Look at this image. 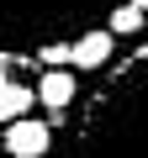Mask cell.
<instances>
[{"label": "cell", "mask_w": 148, "mask_h": 158, "mask_svg": "<svg viewBox=\"0 0 148 158\" xmlns=\"http://www.w3.org/2000/svg\"><path fill=\"white\" fill-rule=\"evenodd\" d=\"M63 158H148V42L101 69V85L74 111Z\"/></svg>", "instance_id": "6da1fadb"}, {"label": "cell", "mask_w": 148, "mask_h": 158, "mask_svg": "<svg viewBox=\"0 0 148 158\" xmlns=\"http://www.w3.org/2000/svg\"><path fill=\"white\" fill-rule=\"evenodd\" d=\"M122 0H0V58L27 63L53 42H74L90 27H106V16Z\"/></svg>", "instance_id": "7a4b0ae2"}, {"label": "cell", "mask_w": 148, "mask_h": 158, "mask_svg": "<svg viewBox=\"0 0 148 158\" xmlns=\"http://www.w3.org/2000/svg\"><path fill=\"white\" fill-rule=\"evenodd\" d=\"M53 127L48 121H32V116H21V121H11L6 127V137H0V142H6V153L11 158H48L53 153Z\"/></svg>", "instance_id": "3957f363"}, {"label": "cell", "mask_w": 148, "mask_h": 158, "mask_svg": "<svg viewBox=\"0 0 148 158\" xmlns=\"http://www.w3.org/2000/svg\"><path fill=\"white\" fill-rule=\"evenodd\" d=\"M74 100H80L74 69H42V79H37V106H42L48 116H69Z\"/></svg>", "instance_id": "277c9868"}, {"label": "cell", "mask_w": 148, "mask_h": 158, "mask_svg": "<svg viewBox=\"0 0 148 158\" xmlns=\"http://www.w3.org/2000/svg\"><path fill=\"white\" fill-rule=\"evenodd\" d=\"M111 53H116V37H111L106 27L80 32V37H74V74H95V69H106Z\"/></svg>", "instance_id": "5b68a950"}, {"label": "cell", "mask_w": 148, "mask_h": 158, "mask_svg": "<svg viewBox=\"0 0 148 158\" xmlns=\"http://www.w3.org/2000/svg\"><path fill=\"white\" fill-rule=\"evenodd\" d=\"M32 106H37V90L21 85V79H11V74H0V127L32 116Z\"/></svg>", "instance_id": "8992f818"}, {"label": "cell", "mask_w": 148, "mask_h": 158, "mask_svg": "<svg viewBox=\"0 0 148 158\" xmlns=\"http://www.w3.org/2000/svg\"><path fill=\"white\" fill-rule=\"evenodd\" d=\"M143 27H148V16H143V11L132 6V0H122V6H116V11L106 16V32H111V37H137Z\"/></svg>", "instance_id": "52a82bcc"}, {"label": "cell", "mask_w": 148, "mask_h": 158, "mask_svg": "<svg viewBox=\"0 0 148 158\" xmlns=\"http://www.w3.org/2000/svg\"><path fill=\"white\" fill-rule=\"evenodd\" d=\"M37 63H42V69H74V42H53V48H42Z\"/></svg>", "instance_id": "ba28073f"}, {"label": "cell", "mask_w": 148, "mask_h": 158, "mask_svg": "<svg viewBox=\"0 0 148 158\" xmlns=\"http://www.w3.org/2000/svg\"><path fill=\"white\" fill-rule=\"evenodd\" d=\"M132 6H137V11H143V16H148V0H132Z\"/></svg>", "instance_id": "9c48e42d"}]
</instances>
